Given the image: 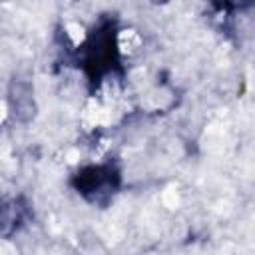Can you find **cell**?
<instances>
[{"mask_svg":"<svg viewBox=\"0 0 255 255\" xmlns=\"http://www.w3.org/2000/svg\"><path fill=\"white\" fill-rule=\"evenodd\" d=\"M30 219V203L16 195H0V239L14 237Z\"/></svg>","mask_w":255,"mask_h":255,"instance_id":"obj_3","label":"cell"},{"mask_svg":"<svg viewBox=\"0 0 255 255\" xmlns=\"http://www.w3.org/2000/svg\"><path fill=\"white\" fill-rule=\"evenodd\" d=\"M124 183L122 169L116 161H100L88 163L76 169L70 177L72 189L90 205L106 209L114 197L120 193Z\"/></svg>","mask_w":255,"mask_h":255,"instance_id":"obj_2","label":"cell"},{"mask_svg":"<svg viewBox=\"0 0 255 255\" xmlns=\"http://www.w3.org/2000/svg\"><path fill=\"white\" fill-rule=\"evenodd\" d=\"M76 64L92 90L100 88L108 78L122 74L120 28L116 18L102 16L86 34L76 50Z\"/></svg>","mask_w":255,"mask_h":255,"instance_id":"obj_1","label":"cell"}]
</instances>
